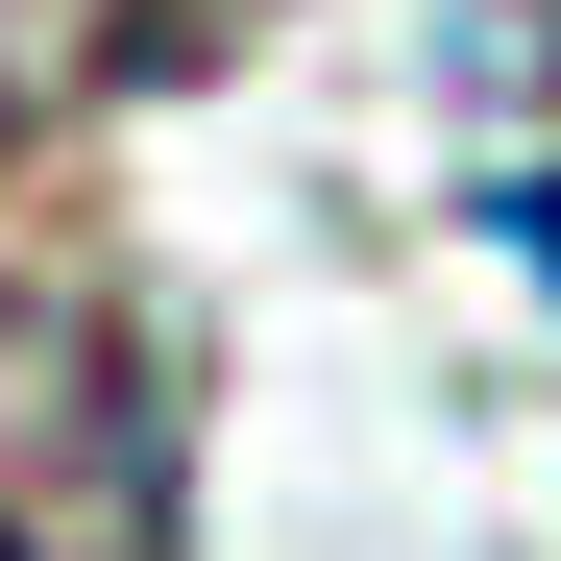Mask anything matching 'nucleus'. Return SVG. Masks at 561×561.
Listing matches in <instances>:
<instances>
[{
	"label": "nucleus",
	"instance_id": "nucleus-1",
	"mask_svg": "<svg viewBox=\"0 0 561 561\" xmlns=\"http://www.w3.org/2000/svg\"><path fill=\"white\" fill-rule=\"evenodd\" d=\"M196 537V391L147 294L0 268V561H171Z\"/></svg>",
	"mask_w": 561,
	"mask_h": 561
},
{
	"label": "nucleus",
	"instance_id": "nucleus-2",
	"mask_svg": "<svg viewBox=\"0 0 561 561\" xmlns=\"http://www.w3.org/2000/svg\"><path fill=\"white\" fill-rule=\"evenodd\" d=\"M294 0H0V123H123V99H196L244 73Z\"/></svg>",
	"mask_w": 561,
	"mask_h": 561
},
{
	"label": "nucleus",
	"instance_id": "nucleus-3",
	"mask_svg": "<svg viewBox=\"0 0 561 561\" xmlns=\"http://www.w3.org/2000/svg\"><path fill=\"white\" fill-rule=\"evenodd\" d=\"M513 244H537V268H561V171H537V196H513Z\"/></svg>",
	"mask_w": 561,
	"mask_h": 561
}]
</instances>
